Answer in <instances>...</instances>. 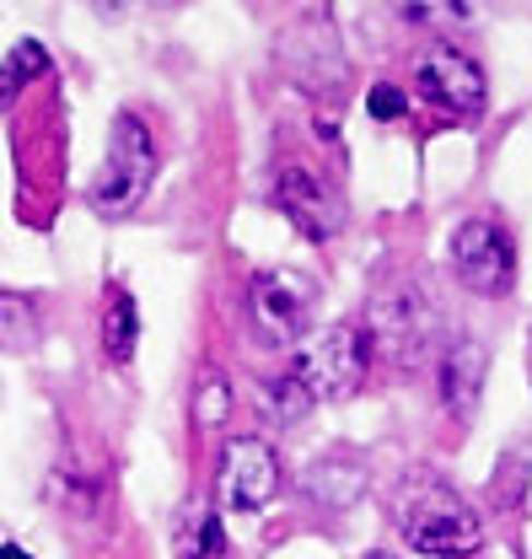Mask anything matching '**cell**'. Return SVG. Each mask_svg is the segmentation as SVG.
Returning <instances> with one entry per match:
<instances>
[{"label": "cell", "instance_id": "d6986e66", "mask_svg": "<svg viewBox=\"0 0 532 559\" xmlns=\"http://www.w3.org/2000/svg\"><path fill=\"white\" fill-rule=\"evenodd\" d=\"M0 559H33V555H27V549H16V544H5V549H0Z\"/></svg>", "mask_w": 532, "mask_h": 559}, {"label": "cell", "instance_id": "e0dca14e", "mask_svg": "<svg viewBox=\"0 0 532 559\" xmlns=\"http://www.w3.org/2000/svg\"><path fill=\"white\" fill-rule=\"evenodd\" d=\"M226 404H232V399H226V382H221V377H204L200 393H194V419H200V425H221V419H226Z\"/></svg>", "mask_w": 532, "mask_h": 559}, {"label": "cell", "instance_id": "7a4b0ae2", "mask_svg": "<svg viewBox=\"0 0 532 559\" xmlns=\"http://www.w3.org/2000/svg\"><path fill=\"white\" fill-rule=\"evenodd\" d=\"M151 178H156V140L134 114H119L114 135H108V156H103L86 200H92L97 215L119 221V215L140 210V200L151 194Z\"/></svg>", "mask_w": 532, "mask_h": 559}, {"label": "cell", "instance_id": "ba28073f", "mask_svg": "<svg viewBox=\"0 0 532 559\" xmlns=\"http://www.w3.org/2000/svg\"><path fill=\"white\" fill-rule=\"evenodd\" d=\"M419 92H425L436 108L473 119V114L484 108V70L473 66L463 49H452V44H436V49L419 60Z\"/></svg>", "mask_w": 532, "mask_h": 559}, {"label": "cell", "instance_id": "ac0fdd59", "mask_svg": "<svg viewBox=\"0 0 532 559\" xmlns=\"http://www.w3.org/2000/svg\"><path fill=\"white\" fill-rule=\"evenodd\" d=\"M366 108H371V119L393 124V119H403V114H409V97H403L393 81H382V86H371V92H366Z\"/></svg>", "mask_w": 532, "mask_h": 559}, {"label": "cell", "instance_id": "5b68a950", "mask_svg": "<svg viewBox=\"0 0 532 559\" xmlns=\"http://www.w3.org/2000/svg\"><path fill=\"white\" fill-rule=\"evenodd\" d=\"M312 301H318V290H312V280L307 275L269 270V275L253 280V290H248V312H253V334H259V345H269V349L296 345V340L307 334V323H312Z\"/></svg>", "mask_w": 532, "mask_h": 559}, {"label": "cell", "instance_id": "277c9868", "mask_svg": "<svg viewBox=\"0 0 532 559\" xmlns=\"http://www.w3.org/2000/svg\"><path fill=\"white\" fill-rule=\"evenodd\" d=\"M452 270L473 296H506L517 285V248L500 221L473 215L452 231Z\"/></svg>", "mask_w": 532, "mask_h": 559}, {"label": "cell", "instance_id": "7c38bea8", "mask_svg": "<svg viewBox=\"0 0 532 559\" xmlns=\"http://www.w3.org/2000/svg\"><path fill=\"white\" fill-rule=\"evenodd\" d=\"M178 555L184 559H221L226 555V533H221V516H215L210 506H189V511H184Z\"/></svg>", "mask_w": 532, "mask_h": 559}, {"label": "cell", "instance_id": "9a60e30c", "mask_svg": "<svg viewBox=\"0 0 532 559\" xmlns=\"http://www.w3.org/2000/svg\"><path fill=\"white\" fill-rule=\"evenodd\" d=\"M49 66V55H44V44H16L11 55H5V66H0V108H11V97L27 86V81H38Z\"/></svg>", "mask_w": 532, "mask_h": 559}, {"label": "cell", "instance_id": "ffe728a7", "mask_svg": "<svg viewBox=\"0 0 532 559\" xmlns=\"http://www.w3.org/2000/svg\"><path fill=\"white\" fill-rule=\"evenodd\" d=\"M366 559H399V555H388V549H377V555H366Z\"/></svg>", "mask_w": 532, "mask_h": 559}, {"label": "cell", "instance_id": "6da1fadb", "mask_svg": "<svg viewBox=\"0 0 532 559\" xmlns=\"http://www.w3.org/2000/svg\"><path fill=\"white\" fill-rule=\"evenodd\" d=\"M393 522L409 538V549L436 559H468L484 544V522L458 489L436 474H409L393 495Z\"/></svg>", "mask_w": 532, "mask_h": 559}, {"label": "cell", "instance_id": "52a82bcc", "mask_svg": "<svg viewBox=\"0 0 532 559\" xmlns=\"http://www.w3.org/2000/svg\"><path fill=\"white\" fill-rule=\"evenodd\" d=\"M274 205L285 210V221L307 237V242H329L344 226V205L323 178H312L307 167H285L274 178Z\"/></svg>", "mask_w": 532, "mask_h": 559}, {"label": "cell", "instance_id": "8fae6325", "mask_svg": "<svg viewBox=\"0 0 532 559\" xmlns=\"http://www.w3.org/2000/svg\"><path fill=\"white\" fill-rule=\"evenodd\" d=\"M134 340H140V312H134V296L125 285L108 290V312H103V349L114 366H125L134 355Z\"/></svg>", "mask_w": 532, "mask_h": 559}, {"label": "cell", "instance_id": "3957f363", "mask_svg": "<svg viewBox=\"0 0 532 559\" xmlns=\"http://www.w3.org/2000/svg\"><path fill=\"white\" fill-rule=\"evenodd\" d=\"M366 366H371V340L360 323H333L323 329L312 345L296 355V382L318 399H350L360 382H366Z\"/></svg>", "mask_w": 532, "mask_h": 559}, {"label": "cell", "instance_id": "9c48e42d", "mask_svg": "<svg viewBox=\"0 0 532 559\" xmlns=\"http://www.w3.org/2000/svg\"><path fill=\"white\" fill-rule=\"evenodd\" d=\"M425 334H430V301L409 280L382 285L371 296V329H366V340H377V345H388L393 355H403V349L419 345Z\"/></svg>", "mask_w": 532, "mask_h": 559}, {"label": "cell", "instance_id": "2e32d148", "mask_svg": "<svg viewBox=\"0 0 532 559\" xmlns=\"http://www.w3.org/2000/svg\"><path fill=\"white\" fill-rule=\"evenodd\" d=\"M269 404H274V409H269L274 419L296 425V419H302L307 409H312V393H307V388L296 382V371H285L280 382H269Z\"/></svg>", "mask_w": 532, "mask_h": 559}, {"label": "cell", "instance_id": "8992f818", "mask_svg": "<svg viewBox=\"0 0 532 559\" xmlns=\"http://www.w3.org/2000/svg\"><path fill=\"white\" fill-rule=\"evenodd\" d=\"M280 489V457L269 452L259 436H237L226 441L221 463H215V500L226 511H264Z\"/></svg>", "mask_w": 532, "mask_h": 559}, {"label": "cell", "instance_id": "30bf717a", "mask_svg": "<svg viewBox=\"0 0 532 559\" xmlns=\"http://www.w3.org/2000/svg\"><path fill=\"white\" fill-rule=\"evenodd\" d=\"M484 377H489V355L478 340H458V345L441 355V371H436V388H441V404L452 415H473L478 409V393H484Z\"/></svg>", "mask_w": 532, "mask_h": 559}, {"label": "cell", "instance_id": "4fadbf2b", "mask_svg": "<svg viewBox=\"0 0 532 559\" xmlns=\"http://www.w3.org/2000/svg\"><path fill=\"white\" fill-rule=\"evenodd\" d=\"M38 345V301L0 290V349H33Z\"/></svg>", "mask_w": 532, "mask_h": 559}, {"label": "cell", "instance_id": "5bb4252c", "mask_svg": "<svg viewBox=\"0 0 532 559\" xmlns=\"http://www.w3.org/2000/svg\"><path fill=\"white\" fill-rule=\"evenodd\" d=\"M307 489L318 495V500H329V506H350L360 489H366V474H360V463H318L312 474H307Z\"/></svg>", "mask_w": 532, "mask_h": 559}]
</instances>
